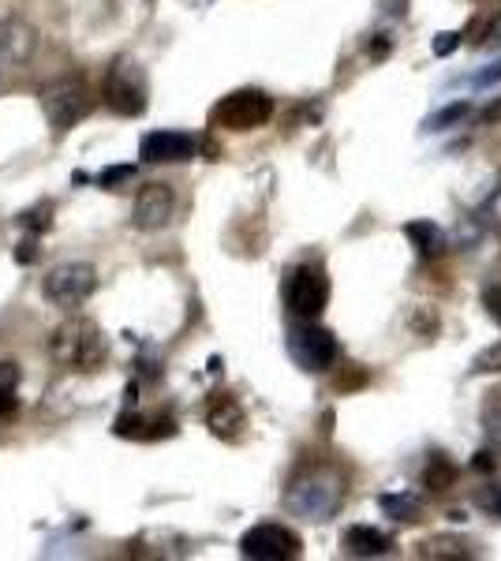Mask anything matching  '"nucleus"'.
<instances>
[{"instance_id":"22","label":"nucleus","mask_w":501,"mask_h":561,"mask_svg":"<svg viewBox=\"0 0 501 561\" xmlns=\"http://www.w3.org/2000/svg\"><path fill=\"white\" fill-rule=\"evenodd\" d=\"M471 370H476V375L501 370V341H498V345H490V348H482L479 356H476V364H471Z\"/></svg>"},{"instance_id":"13","label":"nucleus","mask_w":501,"mask_h":561,"mask_svg":"<svg viewBox=\"0 0 501 561\" xmlns=\"http://www.w3.org/2000/svg\"><path fill=\"white\" fill-rule=\"evenodd\" d=\"M206 427L214 438L236 442L243 434V427H248V412H243V404L236 401L232 393H217L206 409Z\"/></svg>"},{"instance_id":"16","label":"nucleus","mask_w":501,"mask_h":561,"mask_svg":"<svg viewBox=\"0 0 501 561\" xmlns=\"http://www.w3.org/2000/svg\"><path fill=\"white\" fill-rule=\"evenodd\" d=\"M405 237L408 243L419 251L423 259H439L445 251V232L439 229V221H426V217H419V221H408L405 225Z\"/></svg>"},{"instance_id":"28","label":"nucleus","mask_w":501,"mask_h":561,"mask_svg":"<svg viewBox=\"0 0 501 561\" xmlns=\"http://www.w3.org/2000/svg\"><path fill=\"white\" fill-rule=\"evenodd\" d=\"M494 465H498L494 449H482V454H476V460H471V468H476V472H490Z\"/></svg>"},{"instance_id":"7","label":"nucleus","mask_w":501,"mask_h":561,"mask_svg":"<svg viewBox=\"0 0 501 561\" xmlns=\"http://www.w3.org/2000/svg\"><path fill=\"white\" fill-rule=\"evenodd\" d=\"M330 304V277L318 262H299L285 274V307L293 319H322Z\"/></svg>"},{"instance_id":"17","label":"nucleus","mask_w":501,"mask_h":561,"mask_svg":"<svg viewBox=\"0 0 501 561\" xmlns=\"http://www.w3.org/2000/svg\"><path fill=\"white\" fill-rule=\"evenodd\" d=\"M419 558H439V561H464V558H471L476 550H471V542L464 539V536H431V539H423L419 542V550H415Z\"/></svg>"},{"instance_id":"32","label":"nucleus","mask_w":501,"mask_h":561,"mask_svg":"<svg viewBox=\"0 0 501 561\" xmlns=\"http://www.w3.org/2000/svg\"><path fill=\"white\" fill-rule=\"evenodd\" d=\"M498 4H501V0H498Z\"/></svg>"},{"instance_id":"5","label":"nucleus","mask_w":501,"mask_h":561,"mask_svg":"<svg viewBox=\"0 0 501 561\" xmlns=\"http://www.w3.org/2000/svg\"><path fill=\"white\" fill-rule=\"evenodd\" d=\"M38 105L45 113V121H49V128L64 135L71 131L76 124H83L90 116V108H94V94L87 90L83 79H53V83H45L38 90Z\"/></svg>"},{"instance_id":"8","label":"nucleus","mask_w":501,"mask_h":561,"mask_svg":"<svg viewBox=\"0 0 501 561\" xmlns=\"http://www.w3.org/2000/svg\"><path fill=\"white\" fill-rule=\"evenodd\" d=\"M42 293L60 311H76L98 293V270L90 262H60V266H53L45 274Z\"/></svg>"},{"instance_id":"3","label":"nucleus","mask_w":501,"mask_h":561,"mask_svg":"<svg viewBox=\"0 0 501 561\" xmlns=\"http://www.w3.org/2000/svg\"><path fill=\"white\" fill-rule=\"evenodd\" d=\"M285 348L293 356V364L307 375H322L341 359V345H337L333 330L318 325V319H293L285 333Z\"/></svg>"},{"instance_id":"12","label":"nucleus","mask_w":501,"mask_h":561,"mask_svg":"<svg viewBox=\"0 0 501 561\" xmlns=\"http://www.w3.org/2000/svg\"><path fill=\"white\" fill-rule=\"evenodd\" d=\"M38 53V31L23 20H0V65H26Z\"/></svg>"},{"instance_id":"26","label":"nucleus","mask_w":501,"mask_h":561,"mask_svg":"<svg viewBox=\"0 0 501 561\" xmlns=\"http://www.w3.org/2000/svg\"><path fill=\"white\" fill-rule=\"evenodd\" d=\"M476 502L490 513V517H501V491H498V486H490V491H479Z\"/></svg>"},{"instance_id":"9","label":"nucleus","mask_w":501,"mask_h":561,"mask_svg":"<svg viewBox=\"0 0 501 561\" xmlns=\"http://www.w3.org/2000/svg\"><path fill=\"white\" fill-rule=\"evenodd\" d=\"M240 554L251 561H288L304 554V542L285 524H254L251 531H243Z\"/></svg>"},{"instance_id":"14","label":"nucleus","mask_w":501,"mask_h":561,"mask_svg":"<svg viewBox=\"0 0 501 561\" xmlns=\"http://www.w3.org/2000/svg\"><path fill=\"white\" fill-rule=\"evenodd\" d=\"M341 547H344V554H352V558H382L394 550V536L371 528V524H352L341 536Z\"/></svg>"},{"instance_id":"21","label":"nucleus","mask_w":501,"mask_h":561,"mask_svg":"<svg viewBox=\"0 0 501 561\" xmlns=\"http://www.w3.org/2000/svg\"><path fill=\"white\" fill-rule=\"evenodd\" d=\"M468 116H471V102H453V105L439 108V113H434V116H426L423 131H449L453 124L468 121Z\"/></svg>"},{"instance_id":"27","label":"nucleus","mask_w":501,"mask_h":561,"mask_svg":"<svg viewBox=\"0 0 501 561\" xmlns=\"http://www.w3.org/2000/svg\"><path fill=\"white\" fill-rule=\"evenodd\" d=\"M482 307H487L490 319L501 325V285H494V288H487V293H482Z\"/></svg>"},{"instance_id":"25","label":"nucleus","mask_w":501,"mask_h":561,"mask_svg":"<svg viewBox=\"0 0 501 561\" xmlns=\"http://www.w3.org/2000/svg\"><path fill=\"white\" fill-rule=\"evenodd\" d=\"M464 83H471V87H494V83H501V60H498V65H487V71H476V76H468Z\"/></svg>"},{"instance_id":"1","label":"nucleus","mask_w":501,"mask_h":561,"mask_svg":"<svg viewBox=\"0 0 501 561\" xmlns=\"http://www.w3.org/2000/svg\"><path fill=\"white\" fill-rule=\"evenodd\" d=\"M344 494H349V476H344L341 468L307 465V468H299L293 476V483H288L285 505H288V513H296V517L322 524L341 513Z\"/></svg>"},{"instance_id":"11","label":"nucleus","mask_w":501,"mask_h":561,"mask_svg":"<svg viewBox=\"0 0 501 561\" xmlns=\"http://www.w3.org/2000/svg\"><path fill=\"white\" fill-rule=\"evenodd\" d=\"M198 150V139L187 131H150L139 142V158L150 165H177V161H191Z\"/></svg>"},{"instance_id":"6","label":"nucleus","mask_w":501,"mask_h":561,"mask_svg":"<svg viewBox=\"0 0 501 561\" xmlns=\"http://www.w3.org/2000/svg\"><path fill=\"white\" fill-rule=\"evenodd\" d=\"M273 116V98L266 90H232L229 98H221L214 108H209V128H221V131H254L262 128Z\"/></svg>"},{"instance_id":"29","label":"nucleus","mask_w":501,"mask_h":561,"mask_svg":"<svg viewBox=\"0 0 501 561\" xmlns=\"http://www.w3.org/2000/svg\"><path fill=\"white\" fill-rule=\"evenodd\" d=\"M124 176H132V165H121V169H109V173L102 176V187H109V184H116V180H124Z\"/></svg>"},{"instance_id":"10","label":"nucleus","mask_w":501,"mask_h":561,"mask_svg":"<svg viewBox=\"0 0 501 561\" xmlns=\"http://www.w3.org/2000/svg\"><path fill=\"white\" fill-rule=\"evenodd\" d=\"M172 214H177V192H172L166 180H150V184L139 187V195H135V210H132L135 229L161 232L172 221Z\"/></svg>"},{"instance_id":"4","label":"nucleus","mask_w":501,"mask_h":561,"mask_svg":"<svg viewBox=\"0 0 501 561\" xmlns=\"http://www.w3.org/2000/svg\"><path fill=\"white\" fill-rule=\"evenodd\" d=\"M102 102L113 108L116 116H143L150 105V83L147 71L139 60L132 57H116L105 68V83H102Z\"/></svg>"},{"instance_id":"19","label":"nucleus","mask_w":501,"mask_h":561,"mask_svg":"<svg viewBox=\"0 0 501 561\" xmlns=\"http://www.w3.org/2000/svg\"><path fill=\"white\" fill-rule=\"evenodd\" d=\"M378 510L386 513V517L400 520V524L423 520V502H419L415 494H382L378 497Z\"/></svg>"},{"instance_id":"18","label":"nucleus","mask_w":501,"mask_h":561,"mask_svg":"<svg viewBox=\"0 0 501 561\" xmlns=\"http://www.w3.org/2000/svg\"><path fill=\"white\" fill-rule=\"evenodd\" d=\"M457 479H460V468L453 465L449 457L431 454V460H426V468H423V486H426V491L445 494V491H453V486H457Z\"/></svg>"},{"instance_id":"2","label":"nucleus","mask_w":501,"mask_h":561,"mask_svg":"<svg viewBox=\"0 0 501 561\" xmlns=\"http://www.w3.org/2000/svg\"><path fill=\"white\" fill-rule=\"evenodd\" d=\"M49 356L53 364L64 370H79V375H94L105 367L109 359V341L102 325L90 319H68L53 330L49 337Z\"/></svg>"},{"instance_id":"24","label":"nucleus","mask_w":501,"mask_h":561,"mask_svg":"<svg viewBox=\"0 0 501 561\" xmlns=\"http://www.w3.org/2000/svg\"><path fill=\"white\" fill-rule=\"evenodd\" d=\"M479 221L482 225H490V229H498L501 232V192H494L482 203V210H479Z\"/></svg>"},{"instance_id":"23","label":"nucleus","mask_w":501,"mask_h":561,"mask_svg":"<svg viewBox=\"0 0 501 561\" xmlns=\"http://www.w3.org/2000/svg\"><path fill=\"white\" fill-rule=\"evenodd\" d=\"M460 38H464V34H457V31H442V34H434V42H431L434 57H449V53H457V49H460Z\"/></svg>"},{"instance_id":"20","label":"nucleus","mask_w":501,"mask_h":561,"mask_svg":"<svg viewBox=\"0 0 501 561\" xmlns=\"http://www.w3.org/2000/svg\"><path fill=\"white\" fill-rule=\"evenodd\" d=\"M479 423H482V434H487L490 449L501 454V386H494L482 401V412H479Z\"/></svg>"},{"instance_id":"15","label":"nucleus","mask_w":501,"mask_h":561,"mask_svg":"<svg viewBox=\"0 0 501 561\" xmlns=\"http://www.w3.org/2000/svg\"><path fill=\"white\" fill-rule=\"evenodd\" d=\"M116 434H121V438H139V442L172 438L177 423H172L169 415H121V420H116Z\"/></svg>"},{"instance_id":"31","label":"nucleus","mask_w":501,"mask_h":561,"mask_svg":"<svg viewBox=\"0 0 501 561\" xmlns=\"http://www.w3.org/2000/svg\"><path fill=\"white\" fill-rule=\"evenodd\" d=\"M187 4H191V8H209L214 0H187Z\"/></svg>"},{"instance_id":"30","label":"nucleus","mask_w":501,"mask_h":561,"mask_svg":"<svg viewBox=\"0 0 501 561\" xmlns=\"http://www.w3.org/2000/svg\"><path fill=\"white\" fill-rule=\"evenodd\" d=\"M482 121H487V124H501V94H498V102H490L487 108H482Z\"/></svg>"}]
</instances>
